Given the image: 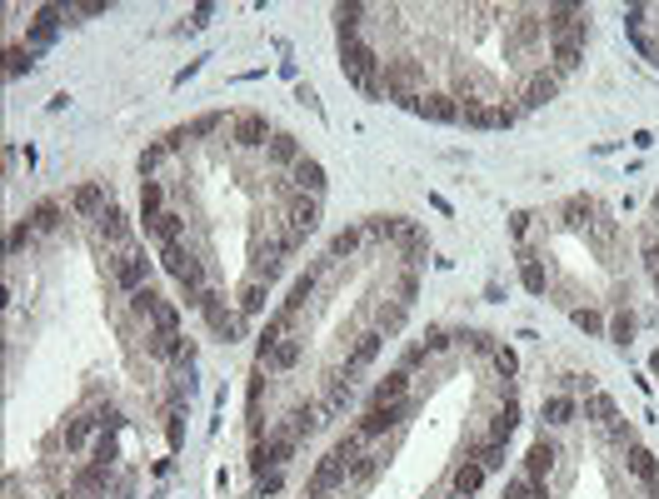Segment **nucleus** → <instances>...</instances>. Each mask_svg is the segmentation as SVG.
Masks as SVG:
<instances>
[{
  "instance_id": "f257e3e1",
  "label": "nucleus",
  "mask_w": 659,
  "mask_h": 499,
  "mask_svg": "<svg viewBox=\"0 0 659 499\" xmlns=\"http://www.w3.org/2000/svg\"><path fill=\"white\" fill-rule=\"evenodd\" d=\"M160 265H165V274H170V280H175L180 285V295H185V310H195V299L205 295V265L195 260L191 250L185 245H170V250H160Z\"/></svg>"
},
{
  "instance_id": "f03ea898",
  "label": "nucleus",
  "mask_w": 659,
  "mask_h": 499,
  "mask_svg": "<svg viewBox=\"0 0 659 499\" xmlns=\"http://www.w3.org/2000/svg\"><path fill=\"white\" fill-rule=\"evenodd\" d=\"M195 310L205 315V324H210L216 335H225V339H240V335H245V315L230 310L225 290H205V295L195 299Z\"/></svg>"
},
{
  "instance_id": "7ed1b4c3",
  "label": "nucleus",
  "mask_w": 659,
  "mask_h": 499,
  "mask_svg": "<svg viewBox=\"0 0 659 499\" xmlns=\"http://www.w3.org/2000/svg\"><path fill=\"white\" fill-rule=\"evenodd\" d=\"M295 445H300V439L285 435V429H265V435L250 445V470L255 474H260V470H280V464L295 454Z\"/></svg>"
},
{
  "instance_id": "20e7f679",
  "label": "nucleus",
  "mask_w": 659,
  "mask_h": 499,
  "mask_svg": "<svg viewBox=\"0 0 659 499\" xmlns=\"http://www.w3.org/2000/svg\"><path fill=\"white\" fill-rule=\"evenodd\" d=\"M110 280H115V290H126V295H135V290L151 285V260H145V250L130 245L126 255H115V260H110Z\"/></svg>"
},
{
  "instance_id": "39448f33",
  "label": "nucleus",
  "mask_w": 659,
  "mask_h": 499,
  "mask_svg": "<svg viewBox=\"0 0 659 499\" xmlns=\"http://www.w3.org/2000/svg\"><path fill=\"white\" fill-rule=\"evenodd\" d=\"M95 235H101V245L105 250H115V255H126L130 245H135V230H130V220H126V210L120 205H105V215L95 220Z\"/></svg>"
},
{
  "instance_id": "423d86ee",
  "label": "nucleus",
  "mask_w": 659,
  "mask_h": 499,
  "mask_svg": "<svg viewBox=\"0 0 659 499\" xmlns=\"http://www.w3.org/2000/svg\"><path fill=\"white\" fill-rule=\"evenodd\" d=\"M345 485H350V460H340V454L330 449L325 460L315 464V474H310V485H305V495H310V499H325L330 489H345Z\"/></svg>"
},
{
  "instance_id": "0eeeda50",
  "label": "nucleus",
  "mask_w": 659,
  "mask_h": 499,
  "mask_svg": "<svg viewBox=\"0 0 659 499\" xmlns=\"http://www.w3.org/2000/svg\"><path fill=\"white\" fill-rule=\"evenodd\" d=\"M300 364V339H270L255 349V374H285Z\"/></svg>"
},
{
  "instance_id": "6e6552de",
  "label": "nucleus",
  "mask_w": 659,
  "mask_h": 499,
  "mask_svg": "<svg viewBox=\"0 0 659 499\" xmlns=\"http://www.w3.org/2000/svg\"><path fill=\"white\" fill-rule=\"evenodd\" d=\"M230 130H235V145L245 150H265L270 145V125L260 110H240V115H230Z\"/></svg>"
},
{
  "instance_id": "1a4fd4ad",
  "label": "nucleus",
  "mask_w": 659,
  "mask_h": 499,
  "mask_svg": "<svg viewBox=\"0 0 659 499\" xmlns=\"http://www.w3.org/2000/svg\"><path fill=\"white\" fill-rule=\"evenodd\" d=\"M555 460H559V439H555V435H540V439L530 445V454H525V474L545 485L549 474H555Z\"/></svg>"
},
{
  "instance_id": "9d476101",
  "label": "nucleus",
  "mask_w": 659,
  "mask_h": 499,
  "mask_svg": "<svg viewBox=\"0 0 659 499\" xmlns=\"http://www.w3.org/2000/svg\"><path fill=\"white\" fill-rule=\"evenodd\" d=\"M290 185L300 190V195H320V200H325V165H320L315 155H300V160L290 165Z\"/></svg>"
},
{
  "instance_id": "9b49d317",
  "label": "nucleus",
  "mask_w": 659,
  "mask_h": 499,
  "mask_svg": "<svg viewBox=\"0 0 659 499\" xmlns=\"http://www.w3.org/2000/svg\"><path fill=\"white\" fill-rule=\"evenodd\" d=\"M105 205H110V195H105V185H95V180H90V185H76V190H70V210H76L80 220H101Z\"/></svg>"
},
{
  "instance_id": "f8f14e48",
  "label": "nucleus",
  "mask_w": 659,
  "mask_h": 499,
  "mask_svg": "<svg viewBox=\"0 0 659 499\" xmlns=\"http://www.w3.org/2000/svg\"><path fill=\"white\" fill-rule=\"evenodd\" d=\"M465 460H475V464H484V470H505V439H494V435H475L465 445Z\"/></svg>"
},
{
  "instance_id": "ddd939ff",
  "label": "nucleus",
  "mask_w": 659,
  "mask_h": 499,
  "mask_svg": "<svg viewBox=\"0 0 659 499\" xmlns=\"http://www.w3.org/2000/svg\"><path fill=\"white\" fill-rule=\"evenodd\" d=\"M145 235H151L160 250L180 245V240H185V215H180V210H165V215H155V220L145 225Z\"/></svg>"
},
{
  "instance_id": "4468645a",
  "label": "nucleus",
  "mask_w": 659,
  "mask_h": 499,
  "mask_svg": "<svg viewBox=\"0 0 659 499\" xmlns=\"http://www.w3.org/2000/svg\"><path fill=\"white\" fill-rule=\"evenodd\" d=\"M405 399H410V370H400V364H395L380 385H375L370 405H405Z\"/></svg>"
},
{
  "instance_id": "2eb2a0df",
  "label": "nucleus",
  "mask_w": 659,
  "mask_h": 499,
  "mask_svg": "<svg viewBox=\"0 0 659 499\" xmlns=\"http://www.w3.org/2000/svg\"><path fill=\"white\" fill-rule=\"evenodd\" d=\"M484 464H475V460H460L455 470H450V495H465V499H475L480 495V485H484Z\"/></svg>"
},
{
  "instance_id": "dca6fc26",
  "label": "nucleus",
  "mask_w": 659,
  "mask_h": 499,
  "mask_svg": "<svg viewBox=\"0 0 659 499\" xmlns=\"http://www.w3.org/2000/svg\"><path fill=\"white\" fill-rule=\"evenodd\" d=\"M61 25H65V11H61V5H45V11L36 15V25H30V36H26L30 50H45L55 36H61Z\"/></svg>"
},
{
  "instance_id": "f3484780",
  "label": "nucleus",
  "mask_w": 659,
  "mask_h": 499,
  "mask_svg": "<svg viewBox=\"0 0 659 499\" xmlns=\"http://www.w3.org/2000/svg\"><path fill=\"white\" fill-rule=\"evenodd\" d=\"M380 330H365V335H360V345L350 349V355H345V380H355L360 370H370V360H375V355H380Z\"/></svg>"
},
{
  "instance_id": "a211bd4d",
  "label": "nucleus",
  "mask_w": 659,
  "mask_h": 499,
  "mask_svg": "<svg viewBox=\"0 0 659 499\" xmlns=\"http://www.w3.org/2000/svg\"><path fill=\"white\" fill-rule=\"evenodd\" d=\"M110 474L115 470H105V464H80L76 470V495H85V499H105V489H110Z\"/></svg>"
},
{
  "instance_id": "6ab92c4d",
  "label": "nucleus",
  "mask_w": 659,
  "mask_h": 499,
  "mask_svg": "<svg viewBox=\"0 0 659 499\" xmlns=\"http://www.w3.org/2000/svg\"><path fill=\"white\" fill-rule=\"evenodd\" d=\"M305 150H300V140L295 135H285V130H275V135H270V145H265V160L275 165V170H290L295 160H300Z\"/></svg>"
},
{
  "instance_id": "aec40b11",
  "label": "nucleus",
  "mask_w": 659,
  "mask_h": 499,
  "mask_svg": "<svg viewBox=\"0 0 659 499\" xmlns=\"http://www.w3.org/2000/svg\"><path fill=\"white\" fill-rule=\"evenodd\" d=\"M26 220L36 225V235H55L61 220H65V210H61V200H36V205L26 210Z\"/></svg>"
},
{
  "instance_id": "412c9836",
  "label": "nucleus",
  "mask_w": 659,
  "mask_h": 499,
  "mask_svg": "<svg viewBox=\"0 0 659 499\" xmlns=\"http://www.w3.org/2000/svg\"><path fill=\"white\" fill-rule=\"evenodd\" d=\"M624 464H630V474H634V479H639V485H659V460H655V454H649V449L645 445H630V460H624Z\"/></svg>"
},
{
  "instance_id": "4be33fe9",
  "label": "nucleus",
  "mask_w": 659,
  "mask_h": 499,
  "mask_svg": "<svg viewBox=\"0 0 659 499\" xmlns=\"http://www.w3.org/2000/svg\"><path fill=\"white\" fill-rule=\"evenodd\" d=\"M90 435H101L95 420H90V410L76 414V420H65V454H80V449L90 445Z\"/></svg>"
},
{
  "instance_id": "5701e85b",
  "label": "nucleus",
  "mask_w": 659,
  "mask_h": 499,
  "mask_svg": "<svg viewBox=\"0 0 659 499\" xmlns=\"http://www.w3.org/2000/svg\"><path fill=\"white\" fill-rule=\"evenodd\" d=\"M155 215H165V185L160 180H140V220L151 225Z\"/></svg>"
},
{
  "instance_id": "b1692460",
  "label": "nucleus",
  "mask_w": 659,
  "mask_h": 499,
  "mask_svg": "<svg viewBox=\"0 0 659 499\" xmlns=\"http://www.w3.org/2000/svg\"><path fill=\"white\" fill-rule=\"evenodd\" d=\"M360 245H365V225H350V230H340V235L330 240V255H325V260H335V265H340L345 255H355Z\"/></svg>"
},
{
  "instance_id": "393cba45",
  "label": "nucleus",
  "mask_w": 659,
  "mask_h": 499,
  "mask_svg": "<svg viewBox=\"0 0 659 499\" xmlns=\"http://www.w3.org/2000/svg\"><path fill=\"white\" fill-rule=\"evenodd\" d=\"M574 414H580L574 395H549V399H545V410H540V420H545V424H570Z\"/></svg>"
},
{
  "instance_id": "a878e982",
  "label": "nucleus",
  "mask_w": 659,
  "mask_h": 499,
  "mask_svg": "<svg viewBox=\"0 0 659 499\" xmlns=\"http://www.w3.org/2000/svg\"><path fill=\"white\" fill-rule=\"evenodd\" d=\"M265 295H270V280H245L240 285V315H255V310H265Z\"/></svg>"
},
{
  "instance_id": "bb28decb",
  "label": "nucleus",
  "mask_w": 659,
  "mask_h": 499,
  "mask_svg": "<svg viewBox=\"0 0 659 499\" xmlns=\"http://www.w3.org/2000/svg\"><path fill=\"white\" fill-rule=\"evenodd\" d=\"M90 420H95V429H101V435H120V429H126V410H120V405H95V410H90Z\"/></svg>"
},
{
  "instance_id": "cd10ccee",
  "label": "nucleus",
  "mask_w": 659,
  "mask_h": 499,
  "mask_svg": "<svg viewBox=\"0 0 659 499\" xmlns=\"http://www.w3.org/2000/svg\"><path fill=\"white\" fill-rule=\"evenodd\" d=\"M375 479H380V460H375V454H360V460H350V485H355V489H370Z\"/></svg>"
},
{
  "instance_id": "c85d7f7f",
  "label": "nucleus",
  "mask_w": 659,
  "mask_h": 499,
  "mask_svg": "<svg viewBox=\"0 0 659 499\" xmlns=\"http://www.w3.org/2000/svg\"><path fill=\"white\" fill-rule=\"evenodd\" d=\"M170 160V150H165V140H155V145H145L140 150V180H155V170H160V165Z\"/></svg>"
},
{
  "instance_id": "c756f323",
  "label": "nucleus",
  "mask_w": 659,
  "mask_h": 499,
  "mask_svg": "<svg viewBox=\"0 0 659 499\" xmlns=\"http://www.w3.org/2000/svg\"><path fill=\"white\" fill-rule=\"evenodd\" d=\"M30 70H36V50H30V45H11V50H5V75H11V80H15V75H30Z\"/></svg>"
},
{
  "instance_id": "7c9ffc66",
  "label": "nucleus",
  "mask_w": 659,
  "mask_h": 499,
  "mask_svg": "<svg viewBox=\"0 0 659 499\" xmlns=\"http://www.w3.org/2000/svg\"><path fill=\"white\" fill-rule=\"evenodd\" d=\"M580 414H584V420H599V424H609V420H614V399H609V395H599V389H595V395H584Z\"/></svg>"
},
{
  "instance_id": "2f4dec72",
  "label": "nucleus",
  "mask_w": 659,
  "mask_h": 499,
  "mask_svg": "<svg viewBox=\"0 0 659 499\" xmlns=\"http://www.w3.org/2000/svg\"><path fill=\"white\" fill-rule=\"evenodd\" d=\"M505 499H549V495H545V485H540V479H530V474H515V479L505 485Z\"/></svg>"
},
{
  "instance_id": "473e14b6",
  "label": "nucleus",
  "mask_w": 659,
  "mask_h": 499,
  "mask_svg": "<svg viewBox=\"0 0 659 499\" xmlns=\"http://www.w3.org/2000/svg\"><path fill=\"white\" fill-rule=\"evenodd\" d=\"M36 225H30V220H15L11 225V240H5V245H11V255H26V250H36Z\"/></svg>"
},
{
  "instance_id": "72a5a7b5",
  "label": "nucleus",
  "mask_w": 659,
  "mask_h": 499,
  "mask_svg": "<svg viewBox=\"0 0 659 499\" xmlns=\"http://www.w3.org/2000/svg\"><path fill=\"white\" fill-rule=\"evenodd\" d=\"M490 364H494V374H500V380H515V374H520V360H515V349L509 345H494V355H490Z\"/></svg>"
},
{
  "instance_id": "f704fd0d",
  "label": "nucleus",
  "mask_w": 659,
  "mask_h": 499,
  "mask_svg": "<svg viewBox=\"0 0 659 499\" xmlns=\"http://www.w3.org/2000/svg\"><path fill=\"white\" fill-rule=\"evenodd\" d=\"M160 305H165V295H155L151 285H145V290H135V295H130V310H135L140 320H155V310H160Z\"/></svg>"
},
{
  "instance_id": "c9c22d12",
  "label": "nucleus",
  "mask_w": 659,
  "mask_h": 499,
  "mask_svg": "<svg viewBox=\"0 0 659 499\" xmlns=\"http://www.w3.org/2000/svg\"><path fill=\"white\" fill-rule=\"evenodd\" d=\"M395 295H400V305H410V299L419 295V270H415V265L395 270Z\"/></svg>"
},
{
  "instance_id": "e433bc0d",
  "label": "nucleus",
  "mask_w": 659,
  "mask_h": 499,
  "mask_svg": "<svg viewBox=\"0 0 659 499\" xmlns=\"http://www.w3.org/2000/svg\"><path fill=\"white\" fill-rule=\"evenodd\" d=\"M605 330H609V339H614V345H630V339H634V315H630V310L609 315V324H605Z\"/></svg>"
},
{
  "instance_id": "4c0bfd02",
  "label": "nucleus",
  "mask_w": 659,
  "mask_h": 499,
  "mask_svg": "<svg viewBox=\"0 0 659 499\" xmlns=\"http://www.w3.org/2000/svg\"><path fill=\"white\" fill-rule=\"evenodd\" d=\"M90 460L105 464V470H115V460H120V449H115V435H95V445H90Z\"/></svg>"
},
{
  "instance_id": "58836bf2",
  "label": "nucleus",
  "mask_w": 659,
  "mask_h": 499,
  "mask_svg": "<svg viewBox=\"0 0 659 499\" xmlns=\"http://www.w3.org/2000/svg\"><path fill=\"white\" fill-rule=\"evenodd\" d=\"M460 335H450V330H444V324H430V330H425V349H430V355H444V349L455 345Z\"/></svg>"
},
{
  "instance_id": "ea45409f",
  "label": "nucleus",
  "mask_w": 659,
  "mask_h": 499,
  "mask_svg": "<svg viewBox=\"0 0 659 499\" xmlns=\"http://www.w3.org/2000/svg\"><path fill=\"white\" fill-rule=\"evenodd\" d=\"M574 324H580V330H584V335H605V315H599V310H574Z\"/></svg>"
},
{
  "instance_id": "a19ab883",
  "label": "nucleus",
  "mask_w": 659,
  "mask_h": 499,
  "mask_svg": "<svg viewBox=\"0 0 659 499\" xmlns=\"http://www.w3.org/2000/svg\"><path fill=\"white\" fill-rule=\"evenodd\" d=\"M255 489H260V495H280V489H285V474H280V470H260V474H255Z\"/></svg>"
},
{
  "instance_id": "79ce46f5",
  "label": "nucleus",
  "mask_w": 659,
  "mask_h": 499,
  "mask_svg": "<svg viewBox=\"0 0 659 499\" xmlns=\"http://www.w3.org/2000/svg\"><path fill=\"white\" fill-rule=\"evenodd\" d=\"M110 495L115 499H130V495H135V474H120V485H115Z\"/></svg>"
},
{
  "instance_id": "37998d69",
  "label": "nucleus",
  "mask_w": 659,
  "mask_h": 499,
  "mask_svg": "<svg viewBox=\"0 0 659 499\" xmlns=\"http://www.w3.org/2000/svg\"><path fill=\"white\" fill-rule=\"evenodd\" d=\"M649 370H655V374H659V349H655V360H649Z\"/></svg>"
},
{
  "instance_id": "c03bdc74",
  "label": "nucleus",
  "mask_w": 659,
  "mask_h": 499,
  "mask_svg": "<svg viewBox=\"0 0 659 499\" xmlns=\"http://www.w3.org/2000/svg\"><path fill=\"white\" fill-rule=\"evenodd\" d=\"M655 220H659V190H655Z\"/></svg>"
},
{
  "instance_id": "a18cd8bd",
  "label": "nucleus",
  "mask_w": 659,
  "mask_h": 499,
  "mask_svg": "<svg viewBox=\"0 0 659 499\" xmlns=\"http://www.w3.org/2000/svg\"><path fill=\"white\" fill-rule=\"evenodd\" d=\"M649 274H655V290H659V270H649Z\"/></svg>"
},
{
  "instance_id": "49530a36",
  "label": "nucleus",
  "mask_w": 659,
  "mask_h": 499,
  "mask_svg": "<svg viewBox=\"0 0 659 499\" xmlns=\"http://www.w3.org/2000/svg\"><path fill=\"white\" fill-rule=\"evenodd\" d=\"M450 499H465V495H450Z\"/></svg>"
}]
</instances>
